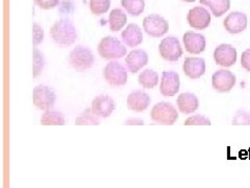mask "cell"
<instances>
[{
	"instance_id": "cell-15",
	"label": "cell",
	"mask_w": 250,
	"mask_h": 188,
	"mask_svg": "<svg viewBox=\"0 0 250 188\" xmlns=\"http://www.w3.org/2000/svg\"><path fill=\"white\" fill-rule=\"evenodd\" d=\"M91 109L98 117L106 118L115 110V103L109 96L100 95L93 99Z\"/></svg>"
},
{
	"instance_id": "cell-3",
	"label": "cell",
	"mask_w": 250,
	"mask_h": 188,
	"mask_svg": "<svg viewBox=\"0 0 250 188\" xmlns=\"http://www.w3.org/2000/svg\"><path fill=\"white\" fill-rule=\"evenodd\" d=\"M94 61H95V58H94L92 51L88 47L82 45L76 46L69 54L70 65L77 71H85L90 69L94 64Z\"/></svg>"
},
{
	"instance_id": "cell-5",
	"label": "cell",
	"mask_w": 250,
	"mask_h": 188,
	"mask_svg": "<svg viewBox=\"0 0 250 188\" xmlns=\"http://www.w3.org/2000/svg\"><path fill=\"white\" fill-rule=\"evenodd\" d=\"M56 93L45 85H39L33 91V103L39 110H50L56 103Z\"/></svg>"
},
{
	"instance_id": "cell-16",
	"label": "cell",
	"mask_w": 250,
	"mask_h": 188,
	"mask_svg": "<svg viewBox=\"0 0 250 188\" xmlns=\"http://www.w3.org/2000/svg\"><path fill=\"white\" fill-rule=\"evenodd\" d=\"M183 70L187 76L190 78H199L206 72V61L202 58H186Z\"/></svg>"
},
{
	"instance_id": "cell-24",
	"label": "cell",
	"mask_w": 250,
	"mask_h": 188,
	"mask_svg": "<svg viewBox=\"0 0 250 188\" xmlns=\"http://www.w3.org/2000/svg\"><path fill=\"white\" fill-rule=\"evenodd\" d=\"M121 4L132 17H138L145 9L144 0H121Z\"/></svg>"
},
{
	"instance_id": "cell-25",
	"label": "cell",
	"mask_w": 250,
	"mask_h": 188,
	"mask_svg": "<svg viewBox=\"0 0 250 188\" xmlns=\"http://www.w3.org/2000/svg\"><path fill=\"white\" fill-rule=\"evenodd\" d=\"M41 123L43 125H64L65 118L64 115L61 112L47 110V111L42 115Z\"/></svg>"
},
{
	"instance_id": "cell-17",
	"label": "cell",
	"mask_w": 250,
	"mask_h": 188,
	"mask_svg": "<svg viewBox=\"0 0 250 188\" xmlns=\"http://www.w3.org/2000/svg\"><path fill=\"white\" fill-rule=\"evenodd\" d=\"M150 105V96L144 91L137 90L127 96V107L131 111L143 112Z\"/></svg>"
},
{
	"instance_id": "cell-31",
	"label": "cell",
	"mask_w": 250,
	"mask_h": 188,
	"mask_svg": "<svg viewBox=\"0 0 250 188\" xmlns=\"http://www.w3.org/2000/svg\"><path fill=\"white\" fill-rule=\"evenodd\" d=\"M34 1L42 10H51L60 3V0H34Z\"/></svg>"
},
{
	"instance_id": "cell-9",
	"label": "cell",
	"mask_w": 250,
	"mask_h": 188,
	"mask_svg": "<svg viewBox=\"0 0 250 188\" xmlns=\"http://www.w3.org/2000/svg\"><path fill=\"white\" fill-rule=\"evenodd\" d=\"M187 21L189 25L195 29H206L210 23V14L205 7L195 6L188 13Z\"/></svg>"
},
{
	"instance_id": "cell-11",
	"label": "cell",
	"mask_w": 250,
	"mask_h": 188,
	"mask_svg": "<svg viewBox=\"0 0 250 188\" xmlns=\"http://www.w3.org/2000/svg\"><path fill=\"white\" fill-rule=\"evenodd\" d=\"M214 60L219 66L230 67L237 62V50L230 44L219 45L214 51Z\"/></svg>"
},
{
	"instance_id": "cell-33",
	"label": "cell",
	"mask_w": 250,
	"mask_h": 188,
	"mask_svg": "<svg viewBox=\"0 0 250 188\" xmlns=\"http://www.w3.org/2000/svg\"><path fill=\"white\" fill-rule=\"evenodd\" d=\"M241 65L245 70H247V71H250V48L242 52Z\"/></svg>"
},
{
	"instance_id": "cell-10",
	"label": "cell",
	"mask_w": 250,
	"mask_h": 188,
	"mask_svg": "<svg viewBox=\"0 0 250 188\" xmlns=\"http://www.w3.org/2000/svg\"><path fill=\"white\" fill-rule=\"evenodd\" d=\"M212 84L217 92H229L236 85V76L229 70L220 69L213 74Z\"/></svg>"
},
{
	"instance_id": "cell-12",
	"label": "cell",
	"mask_w": 250,
	"mask_h": 188,
	"mask_svg": "<svg viewBox=\"0 0 250 188\" xmlns=\"http://www.w3.org/2000/svg\"><path fill=\"white\" fill-rule=\"evenodd\" d=\"M184 45L188 52L192 54H199L206 49V38L201 34L187 31L184 34Z\"/></svg>"
},
{
	"instance_id": "cell-18",
	"label": "cell",
	"mask_w": 250,
	"mask_h": 188,
	"mask_svg": "<svg viewBox=\"0 0 250 188\" xmlns=\"http://www.w3.org/2000/svg\"><path fill=\"white\" fill-rule=\"evenodd\" d=\"M148 54L145 50L135 49L130 51L125 58V64L131 73H137L141 68L147 65Z\"/></svg>"
},
{
	"instance_id": "cell-13",
	"label": "cell",
	"mask_w": 250,
	"mask_h": 188,
	"mask_svg": "<svg viewBox=\"0 0 250 188\" xmlns=\"http://www.w3.org/2000/svg\"><path fill=\"white\" fill-rule=\"evenodd\" d=\"M223 23L229 34H240L247 27V16L241 12H232L224 19Z\"/></svg>"
},
{
	"instance_id": "cell-34",
	"label": "cell",
	"mask_w": 250,
	"mask_h": 188,
	"mask_svg": "<svg viewBox=\"0 0 250 188\" xmlns=\"http://www.w3.org/2000/svg\"><path fill=\"white\" fill-rule=\"evenodd\" d=\"M124 124H144L143 120L141 119H136V118H130L125 121Z\"/></svg>"
},
{
	"instance_id": "cell-2",
	"label": "cell",
	"mask_w": 250,
	"mask_h": 188,
	"mask_svg": "<svg viewBox=\"0 0 250 188\" xmlns=\"http://www.w3.org/2000/svg\"><path fill=\"white\" fill-rule=\"evenodd\" d=\"M98 53L101 58L105 60H114L120 59L126 54V48L125 46L118 40V39L106 36L98 44Z\"/></svg>"
},
{
	"instance_id": "cell-27",
	"label": "cell",
	"mask_w": 250,
	"mask_h": 188,
	"mask_svg": "<svg viewBox=\"0 0 250 188\" xmlns=\"http://www.w3.org/2000/svg\"><path fill=\"white\" fill-rule=\"evenodd\" d=\"M109 6H111V0H90V11L96 16L105 14Z\"/></svg>"
},
{
	"instance_id": "cell-20",
	"label": "cell",
	"mask_w": 250,
	"mask_h": 188,
	"mask_svg": "<svg viewBox=\"0 0 250 188\" xmlns=\"http://www.w3.org/2000/svg\"><path fill=\"white\" fill-rule=\"evenodd\" d=\"M176 103L179 111L184 114H192L193 112L196 111L199 106V101L196 95L190 92L182 93L177 97Z\"/></svg>"
},
{
	"instance_id": "cell-22",
	"label": "cell",
	"mask_w": 250,
	"mask_h": 188,
	"mask_svg": "<svg viewBox=\"0 0 250 188\" xmlns=\"http://www.w3.org/2000/svg\"><path fill=\"white\" fill-rule=\"evenodd\" d=\"M127 22V17L125 13L120 10V9H115L111 13H109L108 16V23H109V29L112 31H117L121 30L125 24Z\"/></svg>"
},
{
	"instance_id": "cell-1",
	"label": "cell",
	"mask_w": 250,
	"mask_h": 188,
	"mask_svg": "<svg viewBox=\"0 0 250 188\" xmlns=\"http://www.w3.org/2000/svg\"><path fill=\"white\" fill-rule=\"evenodd\" d=\"M50 36L58 45L66 47L72 45L77 39V31L73 23L69 19L57 21L50 28Z\"/></svg>"
},
{
	"instance_id": "cell-23",
	"label": "cell",
	"mask_w": 250,
	"mask_h": 188,
	"mask_svg": "<svg viewBox=\"0 0 250 188\" xmlns=\"http://www.w3.org/2000/svg\"><path fill=\"white\" fill-rule=\"evenodd\" d=\"M139 84L145 89H152L159 84V74L152 69H146L139 75Z\"/></svg>"
},
{
	"instance_id": "cell-14",
	"label": "cell",
	"mask_w": 250,
	"mask_h": 188,
	"mask_svg": "<svg viewBox=\"0 0 250 188\" xmlns=\"http://www.w3.org/2000/svg\"><path fill=\"white\" fill-rule=\"evenodd\" d=\"M160 91L164 96H174L179 91V75L173 71H165L162 74Z\"/></svg>"
},
{
	"instance_id": "cell-26",
	"label": "cell",
	"mask_w": 250,
	"mask_h": 188,
	"mask_svg": "<svg viewBox=\"0 0 250 188\" xmlns=\"http://www.w3.org/2000/svg\"><path fill=\"white\" fill-rule=\"evenodd\" d=\"M100 123L98 116L92 111V109H88L81 115L78 116L75 124L77 125H98Z\"/></svg>"
},
{
	"instance_id": "cell-32",
	"label": "cell",
	"mask_w": 250,
	"mask_h": 188,
	"mask_svg": "<svg viewBox=\"0 0 250 188\" xmlns=\"http://www.w3.org/2000/svg\"><path fill=\"white\" fill-rule=\"evenodd\" d=\"M44 38V31L39 26L37 23H34V45L37 46L43 41Z\"/></svg>"
},
{
	"instance_id": "cell-6",
	"label": "cell",
	"mask_w": 250,
	"mask_h": 188,
	"mask_svg": "<svg viewBox=\"0 0 250 188\" xmlns=\"http://www.w3.org/2000/svg\"><path fill=\"white\" fill-rule=\"evenodd\" d=\"M143 28L148 36L159 38L167 34V31L169 30V24L167 20L162 16L152 14L144 18Z\"/></svg>"
},
{
	"instance_id": "cell-21",
	"label": "cell",
	"mask_w": 250,
	"mask_h": 188,
	"mask_svg": "<svg viewBox=\"0 0 250 188\" xmlns=\"http://www.w3.org/2000/svg\"><path fill=\"white\" fill-rule=\"evenodd\" d=\"M200 3L208 6L215 17H221L230 7V0H200Z\"/></svg>"
},
{
	"instance_id": "cell-29",
	"label": "cell",
	"mask_w": 250,
	"mask_h": 188,
	"mask_svg": "<svg viewBox=\"0 0 250 188\" xmlns=\"http://www.w3.org/2000/svg\"><path fill=\"white\" fill-rule=\"evenodd\" d=\"M232 124L234 125H250V113L244 110H240L232 118Z\"/></svg>"
},
{
	"instance_id": "cell-4",
	"label": "cell",
	"mask_w": 250,
	"mask_h": 188,
	"mask_svg": "<svg viewBox=\"0 0 250 188\" xmlns=\"http://www.w3.org/2000/svg\"><path fill=\"white\" fill-rule=\"evenodd\" d=\"M151 119L161 124H174L178 118V113L173 105L166 101H160L151 109Z\"/></svg>"
},
{
	"instance_id": "cell-8",
	"label": "cell",
	"mask_w": 250,
	"mask_h": 188,
	"mask_svg": "<svg viewBox=\"0 0 250 188\" xmlns=\"http://www.w3.org/2000/svg\"><path fill=\"white\" fill-rule=\"evenodd\" d=\"M104 75L106 82L114 87H120L127 82L126 70L118 62H109L104 70Z\"/></svg>"
},
{
	"instance_id": "cell-30",
	"label": "cell",
	"mask_w": 250,
	"mask_h": 188,
	"mask_svg": "<svg viewBox=\"0 0 250 188\" xmlns=\"http://www.w3.org/2000/svg\"><path fill=\"white\" fill-rule=\"evenodd\" d=\"M185 124L186 125H209L210 120L208 118V117L198 114L187 118L185 121Z\"/></svg>"
},
{
	"instance_id": "cell-35",
	"label": "cell",
	"mask_w": 250,
	"mask_h": 188,
	"mask_svg": "<svg viewBox=\"0 0 250 188\" xmlns=\"http://www.w3.org/2000/svg\"><path fill=\"white\" fill-rule=\"evenodd\" d=\"M184 1H186V2H194V1H196V0H184Z\"/></svg>"
},
{
	"instance_id": "cell-28",
	"label": "cell",
	"mask_w": 250,
	"mask_h": 188,
	"mask_svg": "<svg viewBox=\"0 0 250 188\" xmlns=\"http://www.w3.org/2000/svg\"><path fill=\"white\" fill-rule=\"evenodd\" d=\"M45 65V59L43 53L38 48H34V77L41 74Z\"/></svg>"
},
{
	"instance_id": "cell-7",
	"label": "cell",
	"mask_w": 250,
	"mask_h": 188,
	"mask_svg": "<svg viewBox=\"0 0 250 188\" xmlns=\"http://www.w3.org/2000/svg\"><path fill=\"white\" fill-rule=\"evenodd\" d=\"M161 57L169 62H175L183 56V48L176 37H167L163 39L159 45Z\"/></svg>"
},
{
	"instance_id": "cell-19",
	"label": "cell",
	"mask_w": 250,
	"mask_h": 188,
	"mask_svg": "<svg viewBox=\"0 0 250 188\" xmlns=\"http://www.w3.org/2000/svg\"><path fill=\"white\" fill-rule=\"evenodd\" d=\"M121 37L123 42L129 47H137L143 42L142 29L136 23L128 24L127 27L122 31Z\"/></svg>"
}]
</instances>
